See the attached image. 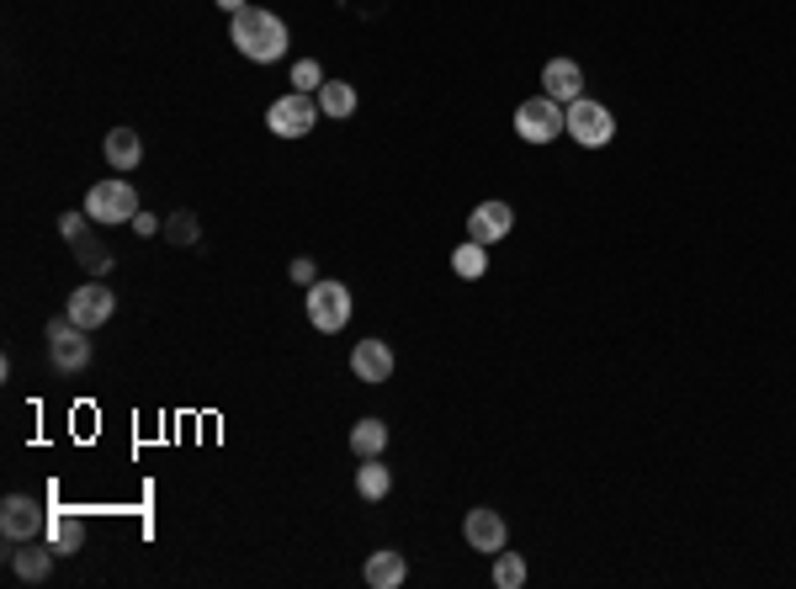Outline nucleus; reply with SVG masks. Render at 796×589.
<instances>
[{
  "label": "nucleus",
  "mask_w": 796,
  "mask_h": 589,
  "mask_svg": "<svg viewBox=\"0 0 796 589\" xmlns=\"http://www.w3.org/2000/svg\"><path fill=\"white\" fill-rule=\"evenodd\" d=\"M85 213H91V223H133V213H138V191L128 187V181H96V187L85 191Z\"/></svg>",
  "instance_id": "nucleus-7"
},
{
  "label": "nucleus",
  "mask_w": 796,
  "mask_h": 589,
  "mask_svg": "<svg viewBox=\"0 0 796 589\" xmlns=\"http://www.w3.org/2000/svg\"><path fill=\"white\" fill-rule=\"evenodd\" d=\"M362 579H367L371 589H398L404 579H409V562H404L398 547H377V553L367 558V568H362Z\"/></svg>",
  "instance_id": "nucleus-14"
},
{
  "label": "nucleus",
  "mask_w": 796,
  "mask_h": 589,
  "mask_svg": "<svg viewBox=\"0 0 796 589\" xmlns=\"http://www.w3.org/2000/svg\"><path fill=\"white\" fill-rule=\"evenodd\" d=\"M542 91L553 96V102H579L584 96V70L574 64V59H547V70H542Z\"/></svg>",
  "instance_id": "nucleus-13"
},
{
  "label": "nucleus",
  "mask_w": 796,
  "mask_h": 589,
  "mask_svg": "<svg viewBox=\"0 0 796 589\" xmlns=\"http://www.w3.org/2000/svg\"><path fill=\"white\" fill-rule=\"evenodd\" d=\"M165 240L181 244V250H191V244H202V229H197V213H170L165 218Z\"/></svg>",
  "instance_id": "nucleus-23"
},
{
  "label": "nucleus",
  "mask_w": 796,
  "mask_h": 589,
  "mask_svg": "<svg viewBox=\"0 0 796 589\" xmlns=\"http://www.w3.org/2000/svg\"><path fill=\"white\" fill-rule=\"evenodd\" d=\"M350 452L383 456L388 452V425H383V420H356V425H350Z\"/></svg>",
  "instance_id": "nucleus-21"
},
{
  "label": "nucleus",
  "mask_w": 796,
  "mask_h": 589,
  "mask_svg": "<svg viewBox=\"0 0 796 589\" xmlns=\"http://www.w3.org/2000/svg\"><path fill=\"white\" fill-rule=\"evenodd\" d=\"M75 250H80V266L91 271V276H106V271H112V250H106V244H96L91 234H85Z\"/></svg>",
  "instance_id": "nucleus-24"
},
{
  "label": "nucleus",
  "mask_w": 796,
  "mask_h": 589,
  "mask_svg": "<svg viewBox=\"0 0 796 589\" xmlns=\"http://www.w3.org/2000/svg\"><path fill=\"white\" fill-rule=\"evenodd\" d=\"M229 38H234V49L250 64H276V59L287 54V22L276 17V11H261V6H244L229 17Z\"/></svg>",
  "instance_id": "nucleus-1"
},
{
  "label": "nucleus",
  "mask_w": 796,
  "mask_h": 589,
  "mask_svg": "<svg viewBox=\"0 0 796 589\" xmlns=\"http://www.w3.org/2000/svg\"><path fill=\"white\" fill-rule=\"evenodd\" d=\"M451 271H457L462 282H483V276H489V244L462 240L451 250Z\"/></svg>",
  "instance_id": "nucleus-19"
},
{
  "label": "nucleus",
  "mask_w": 796,
  "mask_h": 589,
  "mask_svg": "<svg viewBox=\"0 0 796 589\" xmlns=\"http://www.w3.org/2000/svg\"><path fill=\"white\" fill-rule=\"evenodd\" d=\"M318 85H324V70H318V59H297V64H292V91H303V96H318Z\"/></svg>",
  "instance_id": "nucleus-25"
},
{
  "label": "nucleus",
  "mask_w": 796,
  "mask_h": 589,
  "mask_svg": "<svg viewBox=\"0 0 796 589\" xmlns=\"http://www.w3.org/2000/svg\"><path fill=\"white\" fill-rule=\"evenodd\" d=\"M49 547L59 558H75L80 547H85V520L70 515V509H49Z\"/></svg>",
  "instance_id": "nucleus-16"
},
{
  "label": "nucleus",
  "mask_w": 796,
  "mask_h": 589,
  "mask_svg": "<svg viewBox=\"0 0 796 589\" xmlns=\"http://www.w3.org/2000/svg\"><path fill=\"white\" fill-rule=\"evenodd\" d=\"M515 134L526 138V144H553V138L568 134V107L542 91V96H531V102L515 107Z\"/></svg>",
  "instance_id": "nucleus-2"
},
{
  "label": "nucleus",
  "mask_w": 796,
  "mask_h": 589,
  "mask_svg": "<svg viewBox=\"0 0 796 589\" xmlns=\"http://www.w3.org/2000/svg\"><path fill=\"white\" fill-rule=\"evenodd\" d=\"M218 6H223V11H229V17H234V11H244V6H250V0H218Z\"/></svg>",
  "instance_id": "nucleus-29"
},
{
  "label": "nucleus",
  "mask_w": 796,
  "mask_h": 589,
  "mask_svg": "<svg viewBox=\"0 0 796 589\" xmlns=\"http://www.w3.org/2000/svg\"><path fill=\"white\" fill-rule=\"evenodd\" d=\"M0 532L6 541H38V536H49V509L38 505L32 494H6L0 499Z\"/></svg>",
  "instance_id": "nucleus-6"
},
{
  "label": "nucleus",
  "mask_w": 796,
  "mask_h": 589,
  "mask_svg": "<svg viewBox=\"0 0 796 589\" xmlns=\"http://www.w3.org/2000/svg\"><path fill=\"white\" fill-rule=\"evenodd\" d=\"M308 324H314L318 335H341L345 324H350V287L318 276L314 287H308Z\"/></svg>",
  "instance_id": "nucleus-3"
},
{
  "label": "nucleus",
  "mask_w": 796,
  "mask_h": 589,
  "mask_svg": "<svg viewBox=\"0 0 796 589\" xmlns=\"http://www.w3.org/2000/svg\"><path fill=\"white\" fill-rule=\"evenodd\" d=\"M64 314H70V324H80V329L91 335V329H102V324L117 314V293L106 287L102 276H96V282L75 287V297H70V308H64Z\"/></svg>",
  "instance_id": "nucleus-9"
},
{
  "label": "nucleus",
  "mask_w": 796,
  "mask_h": 589,
  "mask_svg": "<svg viewBox=\"0 0 796 589\" xmlns=\"http://www.w3.org/2000/svg\"><path fill=\"white\" fill-rule=\"evenodd\" d=\"M292 282H297V287H314V282H318V266L308 261V255H297V261H292Z\"/></svg>",
  "instance_id": "nucleus-27"
},
{
  "label": "nucleus",
  "mask_w": 796,
  "mask_h": 589,
  "mask_svg": "<svg viewBox=\"0 0 796 589\" xmlns=\"http://www.w3.org/2000/svg\"><path fill=\"white\" fill-rule=\"evenodd\" d=\"M350 372H356V382H388L394 377V350H388V340H356V350H350Z\"/></svg>",
  "instance_id": "nucleus-12"
},
{
  "label": "nucleus",
  "mask_w": 796,
  "mask_h": 589,
  "mask_svg": "<svg viewBox=\"0 0 796 589\" xmlns=\"http://www.w3.org/2000/svg\"><path fill=\"white\" fill-rule=\"evenodd\" d=\"M49 361H53V372H64V377L91 367V340H85L80 324H70V314L49 324Z\"/></svg>",
  "instance_id": "nucleus-8"
},
{
  "label": "nucleus",
  "mask_w": 796,
  "mask_h": 589,
  "mask_svg": "<svg viewBox=\"0 0 796 589\" xmlns=\"http://www.w3.org/2000/svg\"><path fill=\"white\" fill-rule=\"evenodd\" d=\"M388 488H394V473L383 467V456H362V467H356V494L377 505V499H388Z\"/></svg>",
  "instance_id": "nucleus-17"
},
{
  "label": "nucleus",
  "mask_w": 796,
  "mask_h": 589,
  "mask_svg": "<svg viewBox=\"0 0 796 589\" xmlns=\"http://www.w3.org/2000/svg\"><path fill=\"white\" fill-rule=\"evenodd\" d=\"M568 138L579 144V149H606L610 138H616V117H610L606 102H568Z\"/></svg>",
  "instance_id": "nucleus-5"
},
{
  "label": "nucleus",
  "mask_w": 796,
  "mask_h": 589,
  "mask_svg": "<svg viewBox=\"0 0 796 589\" xmlns=\"http://www.w3.org/2000/svg\"><path fill=\"white\" fill-rule=\"evenodd\" d=\"M462 536H468V547L473 553H500V547H510V526H504V515L500 509H489V505H478V509H468V520H462Z\"/></svg>",
  "instance_id": "nucleus-10"
},
{
  "label": "nucleus",
  "mask_w": 796,
  "mask_h": 589,
  "mask_svg": "<svg viewBox=\"0 0 796 589\" xmlns=\"http://www.w3.org/2000/svg\"><path fill=\"white\" fill-rule=\"evenodd\" d=\"M489 579H494V589H521V585H526V558H521V553H510V547H500V553H494V574H489Z\"/></svg>",
  "instance_id": "nucleus-22"
},
{
  "label": "nucleus",
  "mask_w": 796,
  "mask_h": 589,
  "mask_svg": "<svg viewBox=\"0 0 796 589\" xmlns=\"http://www.w3.org/2000/svg\"><path fill=\"white\" fill-rule=\"evenodd\" d=\"M318 112H324L329 123H341V117H350V112H356V85H345V81H324V85H318Z\"/></svg>",
  "instance_id": "nucleus-20"
},
{
  "label": "nucleus",
  "mask_w": 796,
  "mask_h": 589,
  "mask_svg": "<svg viewBox=\"0 0 796 589\" xmlns=\"http://www.w3.org/2000/svg\"><path fill=\"white\" fill-rule=\"evenodd\" d=\"M85 229H91V213H85V208H80V213H64V218H59V234H64L70 244L85 240Z\"/></svg>",
  "instance_id": "nucleus-26"
},
{
  "label": "nucleus",
  "mask_w": 796,
  "mask_h": 589,
  "mask_svg": "<svg viewBox=\"0 0 796 589\" xmlns=\"http://www.w3.org/2000/svg\"><path fill=\"white\" fill-rule=\"evenodd\" d=\"M318 96H303V91H287L282 102H271V112H265V128L276 138H308L318 128Z\"/></svg>",
  "instance_id": "nucleus-4"
},
{
  "label": "nucleus",
  "mask_w": 796,
  "mask_h": 589,
  "mask_svg": "<svg viewBox=\"0 0 796 589\" xmlns=\"http://www.w3.org/2000/svg\"><path fill=\"white\" fill-rule=\"evenodd\" d=\"M510 229H515V208L510 202H478L468 213V240L478 244H500Z\"/></svg>",
  "instance_id": "nucleus-11"
},
{
  "label": "nucleus",
  "mask_w": 796,
  "mask_h": 589,
  "mask_svg": "<svg viewBox=\"0 0 796 589\" xmlns=\"http://www.w3.org/2000/svg\"><path fill=\"white\" fill-rule=\"evenodd\" d=\"M102 149H106V165H112V170H133V165H138V155H144L138 128H112Z\"/></svg>",
  "instance_id": "nucleus-18"
},
{
  "label": "nucleus",
  "mask_w": 796,
  "mask_h": 589,
  "mask_svg": "<svg viewBox=\"0 0 796 589\" xmlns=\"http://www.w3.org/2000/svg\"><path fill=\"white\" fill-rule=\"evenodd\" d=\"M133 234H138V240H155V234H165V229H159L155 213H133Z\"/></svg>",
  "instance_id": "nucleus-28"
},
{
  "label": "nucleus",
  "mask_w": 796,
  "mask_h": 589,
  "mask_svg": "<svg viewBox=\"0 0 796 589\" xmlns=\"http://www.w3.org/2000/svg\"><path fill=\"white\" fill-rule=\"evenodd\" d=\"M53 558H59V553H53L49 541H22V553H11V574L27 579V585H43L53 574Z\"/></svg>",
  "instance_id": "nucleus-15"
}]
</instances>
